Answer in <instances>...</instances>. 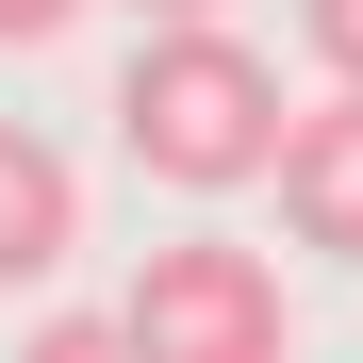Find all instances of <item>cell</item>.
Segmentation results:
<instances>
[{
  "instance_id": "6da1fadb",
  "label": "cell",
  "mask_w": 363,
  "mask_h": 363,
  "mask_svg": "<svg viewBox=\"0 0 363 363\" xmlns=\"http://www.w3.org/2000/svg\"><path fill=\"white\" fill-rule=\"evenodd\" d=\"M116 149L149 182H182V199H231V182H281L297 99H281V67L231 17H199V33H149L133 67H116Z\"/></svg>"
},
{
  "instance_id": "7a4b0ae2",
  "label": "cell",
  "mask_w": 363,
  "mask_h": 363,
  "mask_svg": "<svg viewBox=\"0 0 363 363\" xmlns=\"http://www.w3.org/2000/svg\"><path fill=\"white\" fill-rule=\"evenodd\" d=\"M116 314H133V347H149V363H281V347H297V330H281L264 248H231V231H182V248H149Z\"/></svg>"
},
{
  "instance_id": "3957f363",
  "label": "cell",
  "mask_w": 363,
  "mask_h": 363,
  "mask_svg": "<svg viewBox=\"0 0 363 363\" xmlns=\"http://www.w3.org/2000/svg\"><path fill=\"white\" fill-rule=\"evenodd\" d=\"M281 231L297 248H330V264H363V83H330V99H297V149H281Z\"/></svg>"
},
{
  "instance_id": "277c9868",
  "label": "cell",
  "mask_w": 363,
  "mask_h": 363,
  "mask_svg": "<svg viewBox=\"0 0 363 363\" xmlns=\"http://www.w3.org/2000/svg\"><path fill=\"white\" fill-rule=\"evenodd\" d=\"M67 248H83V182H67V149L0 116V297H33Z\"/></svg>"
},
{
  "instance_id": "5b68a950",
  "label": "cell",
  "mask_w": 363,
  "mask_h": 363,
  "mask_svg": "<svg viewBox=\"0 0 363 363\" xmlns=\"http://www.w3.org/2000/svg\"><path fill=\"white\" fill-rule=\"evenodd\" d=\"M17 363H149V347H133V314H33Z\"/></svg>"
},
{
  "instance_id": "8992f818",
  "label": "cell",
  "mask_w": 363,
  "mask_h": 363,
  "mask_svg": "<svg viewBox=\"0 0 363 363\" xmlns=\"http://www.w3.org/2000/svg\"><path fill=\"white\" fill-rule=\"evenodd\" d=\"M297 33H314V67L363 83V0H297Z\"/></svg>"
},
{
  "instance_id": "52a82bcc",
  "label": "cell",
  "mask_w": 363,
  "mask_h": 363,
  "mask_svg": "<svg viewBox=\"0 0 363 363\" xmlns=\"http://www.w3.org/2000/svg\"><path fill=\"white\" fill-rule=\"evenodd\" d=\"M67 17H83V0H0V50H50Z\"/></svg>"
},
{
  "instance_id": "ba28073f",
  "label": "cell",
  "mask_w": 363,
  "mask_h": 363,
  "mask_svg": "<svg viewBox=\"0 0 363 363\" xmlns=\"http://www.w3.org/2000/svg\"><path fill=\"white\" fill-rule=\"evenodd\" d=\"M133 17H165V33H199V17H231V0H133Z\"/></svg>"
}]
</instances>
